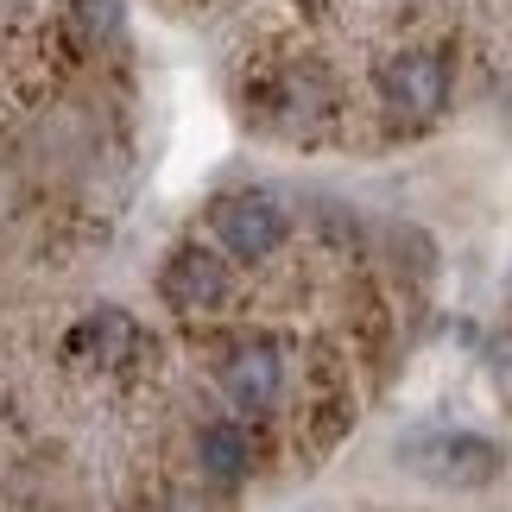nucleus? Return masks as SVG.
Returning a JSON list of instances; mask_svg holds the SVG:
<instances>
[{
	"instance_id": "2",
	"label": "nucleus",
	"mask_w": 512,
	"mask_h": 512,
	"mask_svg": "<svg viewBox=\"0 0 512 512\" xmlns=\"http://www.w3.org/2000/svg\"><path fill=\"white\" fill-rule=\"evenodd\" d=\"M209 228H215V247L241 266H260L266 253H279L285 241V209L272 203L266 190H234L209 209Z\"/></svg>"
},
{
	"instance_id": "5",
	"label": "nucleus",
	"mask_w": 512,
	"mask_h": 512,
	"mask_svg": "<svg viewBox=\"0 0 512 512\" xmlns=\"http://www.w3.org/2000/svg\"><path fill=\"white\" fill-rule=\"evenodd\" d=\"M159 291H165L171 310H190V317L222 310L228 304V260L209 253V247H177L159 272Z\"/></svg>"
},
{
	"instance_id": "3",
	"label": "nucleus",
	"mask_w": 512,
	"mask_h": 512,
	"mask_svg": "<svg viewBox=\"0 0 512 512\" xmlns=\"http://www.w3.org/2000/svg\"><path fill=\"white\" fill-rule=\"evenodd\" d=\"M380 95L405 121H430V114L449 102V57L443 51H399L380 70Z\"/></svg>"
},
{
	"instance_id": "4",
	"label": "nucleus",
	"mask_w": 512,
	"mask_h": 512,
	"mask_svg": "<svg viewBox=\"0 0 512 512\" xmlns=\"http://www.w3.org/2000/svg\"><path fill=\"white\" fill-rule=\"evenodd\" d=\"M222 392H228L234 411H272V405H279V392H285V354H279V342H266V336L234 342L222 354Z\"/></svg>"
},
{
	"instance_id": "8",
	"label": "nucleus",
	"mask_w": 512,
	"mask_h": 512,
	"mask_svg": "<svg viewBox=\"0 0 512 512\" xmlns=\"http://www.w3.org/2000/svg\"><path fill=\"white\" fill-rule=\"evenodd\" d=\"M76 32L114 38V32H121V0H76Z\"/></svg>"
},
{
	"instance_id": "7",
	"label": "nucleus",
	"mask_w": 512,
	"mask_h": 512,
	"mask_svg": "<svg viewBox=\"0 0 512 512\" xmlns=\"http://www.w3.org/2000/svg\"><path fill=\"white\" fill-rule=\"evenodd\" d=\"M133 342H140V329H133V317H121V310H95V317L70 336L76 354H89V361H102V367H114Z\"/></svg>"
},
{
	"instance_id": "6",
	"label": "nucleus",
	"mask_w": 512,
	"mask_h": 512,
	"mask_svg": "<svg viewBox=\"0 0 512 512\" xmlns=\"http://www.w3.org/2000/svg\"><path fill=\"white\" fill-rule=\"evenodd\" d=\"M196 456H203V475L215 487H241L247 468H253V443H247V430L234 418H215L203 430V443H196Z\"/></svg>"
},
{
	"instance_id": "1",
	"label": "nucleus",
	"mask_w": 512,
	"mask_h": 512,
	"mask_svg": "<svg viewBox=\"0 0 512 512\" xmlns=\"http://www.w3.org/2000/svg\"><path fill=\"white\" fill-rule=\"evenodd\" d=\"M399 462L430 487H487L500 475V449L475 430H411Z\"/></svg>"
}]
</instances>
